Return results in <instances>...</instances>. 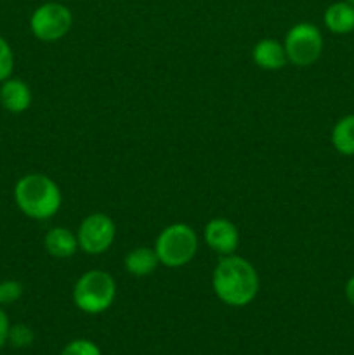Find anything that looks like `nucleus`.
Instances as JSON below:
<instances>
[{
  "mask_svg": "<svg viewBox=\"0 0 354 355\" xmlns=\"http://www.w3.org/2000/svg\"><path fill=\"white\" fill-rule=\"evenodd\" d=\"M61 355H101V349L94 342L85 338L73 340L65 349L61 350Z\"/></svg>",
  "mask_w": 354,
  "mask_h": 355,
  "instance_id": "obj_17",
  "label": "nucleus"
},
{
  "mask_svg": "<svg viewBox=\"0 0 354 355\" xmlns=\"http://www.w3.org/2000/svg\"><path fill=\"white\" fill-rule=\"evenodd\" d=\"M332 144L340 155L354 156V114L337 121L332 130Z\"/></svg>",
  "mask_w": 354,
  "mask_h": 355,
  "instance_id": "obj_14",
  "label": "nucleus"
},
{
  "mask_svg": "<svg viewBox=\"0 0 354 355\" xmlns=\"http://www.w3.org/2000/svg\"><path fill=\"white\" fill-rule=\"evenodd\" d=\"M346 2H349V3H353V6H354V0H346Z\"/></svg>",
  "mask_w": 354,
  "mask_h": 355,
  "instance_id": "obj_21",
  "label": "nucleus"
},
{
  "mask_svg": "<svg viewBox=\"0 0 354 355\" xmlns=\"http://www.w3.org/2000/svg\"><path fill=\"white\" fill-rule=\"evenodd\" d=\"M198 250V236L187 224H172L163 229L155 243L160 263L170 269L184 267L194 259Z\"/></svg>",
  "mask_w": 354,
  "mask_h": 355,
  "instance_id": "obj_4",
  "label": "nucleus"
},
{
  "mask_svg": "<svg viewBox=\"0 0 354 355\" xmlns=\"http://www.w3.org/2000/svg\"><path fill=\"white\" fill-rule=\"evenodd\" d=\"M252 58L259 68L267 69V71L281 69L288 61L285 45L278 40H273V38H264V40L257 42L252 51Z\"/></svg>",
  "mask_w": 354,
  "mask_h": 355,
  "instance_id": "obj_10",
  "label": "nucleus"
},
{
  "mask_svg": "<svg viewBox=\"0 0 354 355\" xmlns=\"http://www.w3.org/2000/svg\"><path fill=\"white\" fill-rule=\"evenodd\" d=\"M33 331L31 328H28L26 324H14L9 329V338L7 342L10 343L16 349H24V347H30L33 343Z\"/></svg>",
  "mask_w": 354,
  "mask_h": 355,
  "instance_id": "obj_15",
  "label": "nucleus"
},
{
  "mask_svg": "<svg viewBox=\"0 0 354 355\" xmlns=\"http://www.w3.org/2000/svg\"><path fill=\"white\" fill-rule=\"evenodd\" d=\"M9 329H10L9 318H7L2 305H0V347H3L7 343V338H9Z\"/></svg>",
  "mask_w": 354,
  "mask_h": 355,
  "instance_id": "obj_19",
  "label": "nucleus"
},
{
  "mask_svg": "<svg viewBox=\"0 0 354 355\" xmlns=\"http://www.w3.org/2000/svg\"><path fill=\"white\" fill-rule=\"evenodd\" d=\"M205 241L212 252L219 255H233L238 248L239 234L236 225L228 218H212L205 225Z\"/></svg>",
  "mask_w": 354,
  "mask_h": 355,
  "instance_id": "obj_8",
  "label": "nucleus"
},
{
  "mask_svg": "<svg viewBox=\"0 0 354 355\" xmlns=\"http://www.w3.org/2000/svg\"><path fill=\"white\" fill-rule=\"evenodd\" d=\"M23 297V284L19 281L7 279L0 283V305H10Z\"/></svg>",
  "mask_w": 354,
  "mask_h": 355,
  "instance_id": "obj_18",
  "label": "nucleus"
},
{
  "mask_svg": "<svg viewBox=\"0 0 354 355\" xmlns=\"http://www.w3.org/2000/svg\"><path fill=\"white\" fill-rule=\"evenodd\" d=\"M117 297V283L106 270H89L76 281L73 288V302L85 314H101L113 305Z\"/></svg>",
  "mask_w": 354,
  "mask_h": 355,
  "instance_id": "obj_3",
  "label": "nucleus"
},
{
  "mask_svg": "<svg viewBox=\"0 0 354 355\" xmlns=\"http://www.w3.org/2000/svg\"><path fill=\"white\" fill-rule=\"evenodd\" d=\"M285 52L292 64L305 66L314 64L323 52L321 31L312 23H297L285 35Z\"/></svg>",
  "mask_w": 354,
  "mask_h": 355,
  "instance_id": "obj_5",
  "label": "nucleus"
},
{
  "mask_svg": "<svg viewBox=\"0 0 354 355\" xmlns=\"http://www.w3.org/2000/svg\"><path fill=\"white\" fill-rule=\"evenodd\" d=\"M212 288L222 304L229 307H245L257 297L260 288L255 267L238 255H226L215 266Z\"/></svg>",
  "mask_w": 354,
  "mask_h": 355,
  "instance_id": "obj_1",
  "label": "nucleus"
},
{
  "mask_svg": "<svg viewBox=\"0 0 354 355\" xmlns=\"http://www.w3.org/2000/svg\"><path fill=\"white\" fill-rule=\"evenodd\" d=\"M325 26L335 35H346L354 31V6L349 2H335L326 7Z\"/></svg>",
  "mask_w": 354,
  "mask_h": 355,
  "instance_id": "obj_12",
  "label": "nucleus"
},
{
  "mask_svg": "<svg viewBox=\"0 0 354 355\" xmlns=\"http://www.w3.org/2000/svg\"><path fill=\"white\" fill-rule=\"evenodd\" d=\"M14 69V52L9 42L0 35V83L10 78Z\"/></svg>",
  "mask_w": 354,
  "mask_h": 355,
  "instance_id": "obj_16",
  "label": "nucleus"
},
{
  "mask_svg": "<svg viewBox=\"0 0 354 355\" xmlns=\"http://www.w3.org/2000/svg\"><path fill=\"white\" fill-rule=\"evenodd\" d=\"M44 246L47 253L54 259H69L78 250V239L66 227H52L45 234Z\"/></svg>",
  "mask_w": 354,
  "mask_h": 355,
  "instance_id": "obj_11",
  "label": "nucleus"
},
{
  "mask_svg": "<svg viewBox=\"0 0 354 355\" xmlns=\"http://www.w3.org/2000/svg\"><path fill=\"white\" fill-rule=\"evenodd\" d=\"M0 104L6 111L14 114L24 113L31 104V90L21 78H7L0 87Z\"/></svg>",
  "mask_w": 354,
  "mask_h": 355,
  "instance_id": "obj_9",
  "label": "nucleus"
},
{
  "mask_svg": "<svg viewBox=\"0 0 354 355\" xmlns=\"http://www.w3.org/2000/svg\"><path fill=\"white\" fill-rule=\"evenodd\" d=\"M346 297H347V302H349V304L354 307V276L351 277L349 281H347V284H346Z\"/></svg>",
  "mask_w": 354,
  "mask_h": 355,
  "instance_id": "obj_20",
  "label": "nucleus"
},
{
  "mask_svg": "<svg viewBox=\"0 0 354 355\" xmlns=\"http://www.w3.org/2000/svg\"><path fill=\"white\" fill-rule=\"evenodd\" d=\"M73 14L65 3L45 2L30 17L31 33L42 42H58L71 30Z\"/></svg>",
  "mask_w": 354,
  "mask_h": 355,
  "instance_id": "obj_6",
  "label": "nucleus"
},
{
  "mask_svg": "<svg viewBox=\"0 0 354 355\" xmlns=\"http://www.w3.org/2000/svg\"><path fill=\"white\" fill-rule=\"evenodd\" d=\"M115 234L117 227L108 215L90 214L83 218L76 231L78 248L89 255H101L113 245Z\"/></svg>",
  "mask_w": 354,
  "mask_h": 355,
  "instance_id": "obj_7",
  "label": "nucleus"
},
{
  "mask_svg": "<svg viewBox=\"0 0 354 355\" xmlns=\"http://www.w3.org/2000/svg\"><path fill=\"white\" fill-rule=\"evenodd\" d=\"M158 263L160 260L155 248H148V246H139V248L130 250L125 257V269L135 277H146L153 274Z\"/></svg>",
  "mask_w": 354,
  "mask_h": 355,
  "instance_id": "obj_13",
  "label": "nucleus"
},
{
  "mask_svg": "<svg viewBox=\"0 0 354 355\" xmlns=\"http://www.w3.org/2000/svg\"><path fill=\"white\" fill-rule=\"evenodd\" d=\"M14 200L26 217L33 220H47L61 208L62 194L51 177L44 173H28L16 182Z\"/></svg>",
  "mask_w": 354,
  "mask_h": 355,
  "instance_id": "obj_2",
  "label": "nucleus"
}]
</instances>
